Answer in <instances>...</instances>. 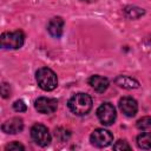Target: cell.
Segmentation results:
<instances>
[{"mask_svg":"<svg viewBox=\"0 0 151 151\" xmlns=\"http://www.w3.org/2000/svg\"><path fill=\"white\" fill-rule=\"evenodd\" d=\"M1 46L8 50H18L25 42V33L20 29L13 32H4L1 34Z\"/></svg>","mask_w":151,"mask_h":151,"instance_id":"obj_3","label":"cell"},{"mask_svg":"<svg viewBox=\"0 0 151 151\" xmlns=\"http://www.w3.org/2000/svg\"><path fill=\"white\" fill-rule=\"evenodd\" d=\"M90 140H91L92 145H94L97 147H106L113 142V136L110 131H107L105 129H96L91 133Z\"/></svg>","mask_w":151,"mask_h":151,"instance_id":"obj_6","label":"cell"},{"mask_svg":"<svg viewBox=\"0 0 151 151\" xmlns=\"http://www.w3.org/2000/svg\"><path fill=\"white\" fill-rule=\"evenodd\" d=\"M35 80L38 86L44 91H53L58 86V77L48 67H41L35 73Z\"/></svg>","mask_w":151,"mask_h":151,"instance_id":"obj_2","label":"cell"},{"mask_svg":"<svg viewBox=\"0 0 151 151\" xmlns=\"http://www.w3.org/2000/svg\"><path fill=\"white\" fill-rule=\"evenodd\" d=\"M0 92H1L2 98H8L11 96V86H9V84L2 83L1 87H0Z\"/></svg>","mask_w":151,"mask_h":151,"instance_id":"obj_20","label":"cell"},{"mask_svg":"<svg viewBox=\"0 0 151 151\" xmlns=\"http://www.w3.org/2000/svg\"><path fill=\"white\" fill-rule=\"evenodd\" d=\"M80 1H84V2H94L97 0H80Z\"/></svg>","mask_w":151,"mask_h":151,"instance_id":"obj_21","label":"cell"},{"mask_svg":"<svg viewBox=\"0 0 151 151\" xmlns=\"http://www.w3.org/2000/svg\"><path fill=\"white\" fill-rule=\"evenodd\" d=\"M137 145L143 150H151V132L140 133L137 137Z\"/></svg>","mask_w":151,"mask_h":151,"instance_id":"obj_14","label":"cell"},{"mask_svg":"<svg viewBox=\"0 0 151 151\" xmlns=\"http://www.w3.org/2000/svg\"><path fill=\"white\" fill-rule=\"evenodd\" d=\"M13 109H14V111H17V112H25V111L27 110V106H26V104L24 103V100L19 99V100H15V101H14Z\"/></svg>","mask_w":151,"mask_h":151,"instance_id":"obj_19","label":"cell"},{"mask_svg":"<svg viewBox=\"0 0 151 151\" xmlns=\"http://www.w3.org/2000/svg\"><path fill=\"white\" fill-rule=\"evenodd\" d=\"M113 149L114 150H119V151H124V150H131V146L127 144L126 140H118L116 144H113Z\"/></svg>","mask_w":151,"mask_h":151,"instance_id":"obj_18","label":"cell"},{"mask_svg":"<svg viewBox=\"0 0 151 151\" xmlns=\"http://www.w3.org/2000/svg\"><path fill=\"white\" fill-rule=\"evenodd\" d=\"M137 127L139 130H150L151 129V117H143L137 122Z\"/></svg>","mask_w":151,"mask_h":151,"instance_id":"obj_16","label":"cell"},{"mask_svg":"<svg viewBox=\"0 0 151 151\" xmlns=\"http://www.w3.org/2000/svg\"><path fill=\"white\" fill-rule=\"evenodd\" d=\"M2 131L5 133H8V134H15V133H19L22 131L24 129V122L21 118L19 117H13L8 120H6L2 126H1Z\"/></svg>","mask_w":151,"mask_h":151,"instance_id":"obj_9","label":"cell"},{"mask_svg":"<svg viewBox=\"0 0 151 151\" xmlns=\"http://www.w3.org/2000/svg\"><path fill=\"white\" fill-rule=\"evenodd\" d=\"M34 107L38 112L44 114L53 113L58 107V100L54 98H47V97H40L34 101Z\"/></svg>","mask_w":151,"mask_h":151,"instance_id":"obj_7","label":"cell"},{"mask_svg":"<svg viewBox=\"0 0 151 151\" xmlns=\"http://www.w3.org/2000/svg\"><path fill=\"white\" fill-rule=\"evenodd\" d=\"M64 20L60 17H54L48 21L47 31L54 38H60L64 32Z\"/></svg>","mask_w":151,"mask_h":151,"instance_id":"obj_10","label":"cell"},{"mask_svg":"<svg viewBox=\"0 0 151 151\" xmlns=\"http://www.w3.org/2000/svg\"><path fill=\"white\" fill-rule=\"evenodd\" d=\"M119 109L126 117H134L138 111V104L131 97H123L119 100Z\"/></svg>","mask_w":151,"mask_h":151,"instance_id":"obj_8","label":"cell"},{"mask_svg":"<svg viewBox=\"0 0 151 151\" xmlns=\"http://www.w3.org/2000/svg\"><path fill=\"white\" fill-rule=\"evenodd\" d=\"M31 137L39 146H47L51 143V134L48 129L42 124H34L31 129Z\"/></svg>","mask_w":151,"mask_h":151,"instance_id":"obj_4","label":"cell"},{"mask_svg":"<svg viewBox=\"0 0 151 151\" xmlns=\"http://www.w3.org/2000/svg\"><path fill=\"white\" fill-rule=\"evenodd\" d=\"M68 109L77 116H85L92 109V98L87 93H76L67 103Z\"/></svg>","mask_w":151,"mask_h":151,"instance_id":"obj_1","label":"cell"},{"mask_svg":"<svg viewBox=\"0 0 151 151\" xmlns=\"http://www.w3.org/2000/svg\"><path fill=\"white\" fill-rule=\"evenodd\" d=\"M97 117H98L99 122L103 125H105V126L112 125L114 123V120H116V117H117L114 106L112 104H110V103L101 104L97 109Z\"/></svg>","mask_w":151,"mask_h":151,"instance_id":"obj_5","label":"cell"},{"mask_svg":"<svg viewBox=\"0 0 151 151\" xmlns=\"http://www.w3.org/2000/svg\"><path fill=\"white\" fill-rule=\"evenodd\" d=\"M145 11L137 6H126L124 8V14L127 19H138L142 15H144Z\"/></svg>","mask_w":151,"mask_h":151,"instance_id":"obj_13","label":"cell"},{"mask_svg":"<svg viewBox=\"0 0 151 151\" xmlns=\"http://www.w3.org/2000/svg\"><path fill=\"white\" fill-rule=\"evenodd\" d=\"M5 150L6 151H24L25 150V146L22 144H20L19 142H13V143H9L8 145L5 146Z\"/></svg>","mask_w":151,"mask_h":151,"instance_id":"obj_17","label":"cell"},{"mask_svg":"<svg viewBox=\"0 0 151 151\" xmlns=\"http://www.w3.org/2000/svg\"><path fill=\"white\" fill-rule=\"evenodd\" d=\"M54 136H55V138H57L58 140H60V142H66V140L70 139L71 132H70V130H67V129H65V127H57V129L54 130Z\"/></svg>","mask_w":151,"mask_h":151,"instance_id":"obj_15","label":"cell"},{"mask_svg":"<svg viewBox=\"0 0 151 151\" xmlns=\"http://www.w3.org/2000/svg\"><path fill=\"white\" fill-rule=\"evenodd\" d=\"M114 83H116V85H118L119 87L125 88V90H134L140 86V84L137 79L129 77V76H118V77H116Z\"/></svg>","mask_w":151,"mask_h":151,"instance_id":"obj_12","label":"cell"},{"mask_svg":"<svg viewBox=\"0 0 151 151\" xmlns=\"http://www.w3.org/2000/svg\"><path fill=\"white\" fill-rule=\"evenodd\" d=\"M88 84H90L91 87H92L96 92H98V93H104V92L107 90L109 85H110L109 79L105 78V77H103V76H99V74L92 76V77L88 79Z\"/></svg>","mask_w":151,"mask_h":151,"instance_id":"obj_11","label":"cell"}]
</instances>
